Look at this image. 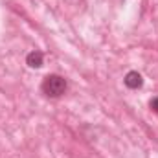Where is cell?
Listing matches in <instances>:
<instances>
[{
	"instance_id": "obj_1",
	"label": "cell",
	"mask_w": 158,
	"mask_h": 158,
	"mask_svg": "<svg viewBox=\"0 0 158 158\" xmlns=\"http://www.w3.org/2000/svg\"><path fill=\"white\" fill-rule=\"evenodd\" d=\"M40 88L48 98H61L66 92V81H64V77H61L57 74H50L44 77Z\"/></svg>"
},
{
	"instance_id": "obj_2",
	"label": "cell",
	"mask_w": 158,
	"mask_h": 158,
	"mask_svg": "<svg viewBox=\"0 0 158 158\" xmlns=\"http://www.w3.org/2000/svg\"><path fill=\"white\" fill-rule=\"evenodd\" d=\"M123 83H125V86L127 88H131V90H136V88H140L142 86V83H143V79H142V76L138 74V72H127V76H125V79H123Z\"/></svg>"
},
{
	"instance_id": "obj_3",
	"label": "cell",
	"mask_w": 158,
	"mask_h": 158,
	"mask_svg": "<svg viewBox=\"0 0 158 158\" xmlns=\"http://www.w3.org/2000/svg\"><path fill=\"white\" fill-rule=\"evenodd\" d=\"M42 53L40 52H31V53H28V57H26V63H28V66H31V68H39L42 66Z\"/></svg>"
},
{
	"instance_id": "obj_4",
	"label": "cell",
	"mask_w": 158,
	"mask_h": 158,
	"mask_svg": "<svg viewBox=\"0 0 158 158\" xmlns=\"http://www.w3.org/2000/svg\"><path fill=\"white\" fill-rule=\"evenodd\" d=\"M151 109L155 110L158 114V98H155V99H151Z\"/></svg>"
}]
</instances>
